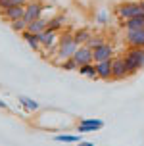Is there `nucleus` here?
Masks as SVG:
<instances>
[{
	"mask_svg": "<svg viewBox=\"0 0 144 146\" xmlns=\"http://www.w3.org/2000/svg\"><path fill=\"white\" fill-rule=\"evenodd\" d=\"M77 48H79V44L75 42V36H73L71 31L60 33V42H58V48H56V56L60 58L58 64H62L64 60H69Z\"/></svg>",
	"mask_w": 144,
	"mask_h": 146,
	"instance_id": "nucleus-1",
	"label": "nucleus"
},
{
	"mask_svg": "<svg viewBox=\"0 0 144 146\" xmlns=\"http://www.w3.org/2000/svg\"><path fill=\"white\" fill-rule=\"evenodd\" d=\"M127 67H129V75H135L137 71H140L144 67V48H131L123 54Z\"/></svg>",
	"mask_w": 144,
	"mask_h": 146,
	"instance_id": "nucleus-2",
	"label": "nucleus"
},
{
	"mask_svg": "<svg viewBox=\"0 0 144 146\" xmlns=\"http://www.w3.org/2000/svg\"><path fill=\"white\" fill-rule=\"evenodd\" d=\"M115 14L119 15L121 21H125V19H131V17H135V15L142 14V8H140V2L127 0V2H121L119 6L115 8Z\"/></svg>",
	"mask_w": 144,
	"mask_h": 146,
	"instance_id": "nucleus-3",
	"label": "nucleus"
},
{
	"mask_svg": "<svg viewBox=\"0 0 144 146\" xmlns=\"http://www.w3.org/2000/svg\"><path fill=\"white\" fill-rule=\"evenodd\" d=\"M38 36H40V44H42V58H48L46 54H48V50H54V48H58V42H60V33H56V31H42V33H38Z\"/></svg>",
	"mask_w": 144,
	"mask_h": 146,
	"instance_id": "nucleus-4",
	"label": "nucleus"
},
{
	"mask_svg": "<svg viewBox=\"0 0 144 146\" xmlns=\"http://www.w3.org/2000/svg\"><path fill=\"white\" fill-rule=\"evenodd\" d=\"M42 12H44V4L40 0H29L27 6H25V15H23V19L27 23L35 21L38 17H42Z\"/></svg>",
	"mask_w": 144,
	"mask_h": 146,
	"instance_id": "nucleus-5",
	"label": "nucleus"
},
{
	"mask_svg": "<svg viewBox=\"0 0 144 146\" xmlns=\"http://www.w3.org/2000/svg\"><path fill=\"white\" fill-rule=\"evenodd\" d=\"M125 77H129V67H127L125 56H117V58H113V64H111V79L121 81Z\"/></svg>",
	"mask_w": 144,
	"mask_h": 146,
	"instance_id": "nucleus-6",
	"label": "nucleus"
},
{
	"mask_svg": "<svg viewBox=\"0 0 144 146\" xmlns=\"http://www.w3.org/2000/svg\"><path fill=\"white\" fill-rule=\"evenodd\" d=\"M104 127V121L98 117H83L77 123V133H94Z\"/></svg>",
	"mask_w": 144,
	"mask_h": 146,
	"instance_id": "nucleus-7",
	"label": "nucleus"
},
{
	"mask_svg": "<svg viewBox=\"0 0 144 146\" xmlns=\"http://www.w3.org/2000/svg\"><path fill=\"white\" fill-rule=\"evenodd\" d=\"M71 58L75 60V64H77V66L92 64V62H94V50H92V48H88L86 44H81L79 48L75 50V54H73Z\"/></svg>",
	"mask_w": 144,
	"mask_h": 146,
	"instance_id": "nucleus-8",
	"label": "nucleus"
},
{
	"mask_svg": "<svg viewBox=\"0 0 144 146\" xmlns=\"http://www.w3.org/2000/svg\"><path fill=\"white\" fill-rule=\"evenodd\" d=\"M125 40L131 48H144V29H131L125 35Z\"/></svg>",
	"mask_w": 144,
	"mask_h": 146,
	"instance_id": "nucleus-9",
	"label": "nucleus"
},
{
	"mask_svg": "<svg viewBox=\"0 0 144 146\" xmlns=\"http://www.w3.org/2000/svg\"><path fill=\"white\" fill-rule=\"evenodd\" d=\"M0 15H2V19H6L8 23H10V21H15V19H21L23 15H25V6L6 8V10H2V12H0Z\"/></svg>",
	"mask_w": 144,
	"mask_h": 146,
	"instance_id": "nucleus-10",
	"label": "nucleus"
},
{
	"mask_svg": "<svg viewBox=\"0 0 144 146\" xmlns=\"http://www.w3.org/2000/svg\"><path fill=\"white\" fill-rule=\"evenodd\" d=\"M113 58V46L108 42H104L102 46L94 48V62H104V60Z\"/></svg>",
	"mask_w": 144,
	"mask_h": 146,
	"instance_id": "nucleus-11",
	"label": "nucleus"
},
{
	"mask_svg": "<svg viewBox=\"0 0 144 146\" xmlns=\"http://www.w3.org/2000/svg\"><path fill=\"white\" fill-rule=\"evenodd\" d=\"M94 64H96L98 79H104V81L111 79V64H113V58L111 60H104V62H94Z\"/></svg>",
	"mask_w": 144,
	"mask_h": 146,
	"instance_id": "nucleus-12",
	"label": "nucleus"
},
{
	"mask_svg": "<svg viewBox=\"0 0 144 146\" xmlns=\"http://www.w3.org/2000/svg\"><path fill=\"white\" fill-rule=\"evenodd\" d=\"M23 40L27 42L29 48H33L35 52H42V44H40V36L36 35V33H31V31H23L21 33Z\"/></svg>",
	"mask_w": 144,
	"mask_h": 146,
	"instance_id": "nucleus-13",
	"label": "nucleus"
},
{
	"mask_svg": "<svg viewBox=\"0 0 144 146\" xmlns=\"http://www.w3.org/2000/svg\"><path fill=\"white\" fill-rule=\"evenodd\" d=\"M123 27H125L127 31H131V29H144V12L138 14V15H135V17H131V19H125V21H123Z\"/></svg>",
	"mask_w": 144,
	"mask_h": 146,
	"instance_id": "nucleus-14",
	"label": "nucleus"
},
{
	"mask_svg": "<svg viewBox=\"0 0 144 146\" xmlns=\"http://www.w3.org/2000/svg\"><path fill=\"white\" fill-rule=\"evenodd\" d=\"M17 102L21 104L23 110L29 111V113H33V111H36V110L40 108V104L36 102V100H33V98H29V96H17Z\"/></svg>",
	"mask_w": 144,
	"mask_h": 146,
	"instance_id": "nucleus-15",
	"label": "nucleus"
},
{
	"mask_svg": "<svg viewBox=\"0 0 144 146\" xmlns=\"http://www.w3.org/2000/svg\"><path fill=\"white\" fill-rule=\"evenodd\" d=\"M46 27H48V19L46 17H38V19H35V21H31L27 25V31H31V33H42V31H46Z\"/></svg>",
	"mask_w": 144,
	"mask_h": 146,
	"instance_id": "nucleus-16",
	"label": "nucleus"
},
{
	"mask_svg": "<svg viewBox=\"0 0 144 146\" xmlns=\"http://www.w3.org/2000/svg\"><path fill=\"white\" fill-rule=\"evenodd\" d=\"M79 75L83 77H88V79H98V73H96V64H85V66H79Z\"/></svg>",
	"mask_w": 144,
	"mask_h": 146,
	"instance_id": "nucleus-17",
	"label": "nucleus"
},
{
	"mask_svg": "<svg viewBox=\"0 0 144 146\" xmlns=\"http://www.w3.org/2000/svg\"><path fill=\"white\" fill-rule=\"evenodd\" d=\"M73 36H75V42L79 44H86L88 40H90V36H92V31L86 29V27H83V29H77L75 33H73Z\"/></svg>",
	"mask_w": 144,
	"mask_h": 146,
	"instance_id": "nucleus-18",
	"label": "nucleus"
},
{
	"mask_svg": "<svg viewBox=\"0 0 144 146\" xmlns=\"http://www.w3.org/2000/svg\"><path fill=\"white\" fill-rule=\"evenodd\" d=\"M65 23V15H56V17H52V19H48V27L46 29L48 31H62V27H64Z\"/></svg>",
	"mask_w": 144,
	"mask_h": 146,
	"instance_id": "nucleus-19",
	"label": "nucleus"
},
{
	"mask_svg": "<svg viewBox=\"0 0 144 146\" xmlns=\"http://www.w3.org/2000/svg\"><path fill=\"white\" fill-rule=\"evenodd\" d=\"M54 140H56V142H75V144H77V142H81V133L79 135H56V137H54Z\"/></svg>",
	"mask_w": 144,
	"mask_h": 146,
	"instance_id": "nucleus-20",
	"label": "nucleus"
},
{
	"mask_svg": "<svg viewBox=\"0 0 144 146\" xmlns=\"http://www.w3.org/2000/svg\"><path fill=\"white\" fill-rule=\"evenodd\" d=\"M29 0H0V12L12 6H27Z\"/></svg>",
	"mask_w": 144,
	"mask_h": 146,
	"instance_id": "nucleus-21",
	"label": "nucleus"
},
{
	"mask_svg": "<svg viewBox=\"0 0 144 146\" xmlns=\"http://www.w3.org/2000/svg\"><path fill=\"white\" fill-rule=\"evenodd\" d=\"M104 42H106V38H104L102 35H92V36H90V40L86 42V46L94 50V48H98V46H102Z\"/></svg>",
	"mask_w": 144,
	"mask_h": 146,
	"instance_id": "nucleus-22",
	"label": "nucleus"
},
{
	"mask_svg": "<svg viewBox=\"0 0 144 146\" xmlns=\"http://www.w3.org/2000/svg\"><path fill=\"white\" fill-rule=\"evenodd\" d=\"M27 25L29 23L25 21V19H15V21H10V27H12V29L14 31H17V33H23V31H27Z\"/></svg>",
	"mask_w": 144,
	"mask_h": 146,
	"instance_id": "nucleus-23",
	"label": "nucleus"
},
{
	"mask_svg": "<svg viewBox=\"0 0 144 146\" xmlns=\"http://www.w3.org/2000/svg\"><path fill=\"white\" fill-rule=\"evenodd\" d=\"M60 66L64 67V71H77V69H79V66L75 64V60H73V58H69V60H64V62H62Z\"/></svg>",
	"mask_w": 144,
	"mask_h": 146,
	"instance_id": "nucleus-24",
	"label": "nucleus"
},
{
	"mask_svg": "<svg viewBox=\"0 0 144 146\" xmlns=\"http://www.w3.org/2000/svg\"><path fill=\"white\" fill-rule=\"evenodd\" d=\"M96 21L100 23V25H106L108 23V14L102 10V12H98V15H96Z\"/></svg>",
	"mask_w": 144,
	"mask_h": 146,
	"instance_id": "nucleus-25",
	"label": "nucleus"
},
{
	"mask_svg": "<svg viewBox=\"0 0 144 146\" xmlns=\"http://www.w3.org/2000/svg\"><path fill=\"white\" fill-rule=\"evenodd\" d=\"M77 146H94V142H90V140H81V142H77Z\"/></svg>",
	"mask_w": 144,
	"mask_h": 146,
	"instance_id": "nucleus-26",
	"label": "nucleus"
},
{
	"mask_svg": "<svg viewBox=\"0 0 144 146\" xmlns=\"http://www.w3.org/2000/svg\"><path fill=\"white\" fill-rule=\"evenodd\" d=\"M0 108H2V110H6V108H8V104H6V102H2V100H0Z\"/></svg>",
	"mask_w": 144,
	"mask_h": 146,
	"instance_id": "nucleus-27",
	"label": "nucleus"
},
{
	"mask_svg": "<svg viewBox=\"0 0 144 146\" xmlns=\"http://www.w3.org/2000/svg\"><path fill=\"white\" fill-rule=\"evenodd\" d=\"M140 8H142V12H144V0H140Z\"/></svg>",
	"mask_w": 144,
	"mask_h": 146,
	"instance_id": "nucleus-28",
	"label": "nucleus"
}]
</instances>
